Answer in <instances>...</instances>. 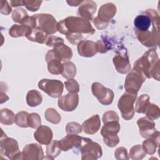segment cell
I'll list each match as a JSON object with an SVG mask.
<instances>
[{
  "label": "cell",
  "instance_id": "cell-1",
  "mask_svg": "<svg viewBox=\"0 0 160 160\" xmlns=\"http://www.w3.org/2000/svg\"><path fill=\"white\" fill-rule=\"evenodd\" d=\"M135 32L139 41L148 48L159 46L160 18L156 11L146 9L134 20Z\"/></svg>",
  "mask_w": 160,
  "mask_h": 160
},
{
  "label": "cell",
  "instance_id": "cell-2",
  "mask_svg": "<svg viewBox=\"0 0 160 160\" xmlns=\"http://www.w3.org/2000/svg\"><path fill=\"white\" fill-rule=\"evenodd\" d=\"M58 31L66 37L73 35H92L95 29L89 21L77 16H69L58 22Z\"/></svg>",
  "mask_w": 160,
  "mask_h": 160
},
{
  "label": "cell",
  "instance_id": "cell-3",
  "mask_svg": "<svg viewBox=\"0 0 160 160\" xmlns=\"http://www.w3.org/2000/svg\"><path fill=\"white\" fill-rule=\"evenodd\" d=\"M158 60L159 59L156 49H149L135 61L132 69L139 71L146 78L151 79L152 69Z\"/></svg>",
  "mask_w": 160,
  "mask_h": 160
},
{
  "label": "cell",
  "instance_id": "cell-4",
  "mask_svg": "<svg viewBox=\"0 0 160 160\" xmlns=\"http://www.w3.org/2000/svg\"><path fill=\"white\" fill-rule=\"evenodd\" d=\"M116 11V6L113 3L108 2L102 4L99 8L98 16L92 20L96 28L99 30L107 28Z\"/></svg>",
  "mask_w": 160,
  "mask_h": 160
},
{
  "label": "cell",
  "instance_id": "cell-5",
  "mask_svg": "<svg viewBox=\"0 0 160 160\" xmlns=\"http://www.w3.org/2000/svg\"><path fill=\"white\" fill-rule=\"evenodd\" d=\"M0 152L2 156H6L10 159H22V152L19 151L17 141L8 138L4 134L1 137Z\"/></svg>",
  "mask_w": 160,
  "mask_h": 160
},
{
  "label": "cell",
  "instance_id": "cell-6",
  "mask_svg": "<svg viewBox=\"0 0 160 160\" xmlns=\"http://www.w3.org/2000/svg\"><path fill=\"white\" fill-rule=\"evenodd\" d=\"M119 121H112L104 123L101 134L103 138V141L108 147L113 148L119 142L118 133L120 130Z\"/></svg>",
  "mask_w": 160,
  "mask_h": 160
},
{
  "label": "cell",
  "instance_id": "cell-7",
  "mask_svg": "<svg viewBox=\"0 0 160 160\" xmlns=\"http://www.w3.org/2000/svg\"><path fill=\"white\" fill-rule=\"evenodd\" d=\"M136 98L137 94L126 92L119 98L118 102V107L124 119L128 121L133 118L135 112L134 103Z\"/></svg>",
  "mask_w": 160,
  "mask_h": 160
},
{
  "label": "cell",
  "instance_id": "cell-8",
  "mask_svg": "<svg viewBox=\"0 0 160 160\" xmlns=\"http://www.w3.org/2000/svg\"><path fill=\"white\" fill-rule=\"evenodd\" d=\"M36 19V28L47 34H54L58 31V22L52 15L41 13L34 15Z\"/></svg>",
  "mask_w": 160,
  "mask_h": 160
},
{
  "label": "cell",
  "instance_id": "cell-9",
  "mask_svg": "<svg viewBox=\"0 0 160 160\" xmlns=\"http://www.w3.org/2000/svg\"><path fill=\"white\" fill-rule=\"evenodd\" d=\"M38 88L50 97L57 98L61 96L64 85L59 80L42 79L38 82Z\"/></svg>",
  "mask_w": 160,
  "mask_h": 160
},
{
  "label": "cell",
  "instance_id": "cell-10",
  "mask_svg": "<svg viewBox=\"0 0 160 160\" xmlns=\"http://www.w3.org/2000/svg\"><path fill=\"white\" fill-rule=\"evenodd\" d=\"M145 81L146 77L141 72L132 69L125 79L124 88L126 92L137 94Z\"/></svg>",
  "mask_w": 160,
  "mask_h": 160
},
{
  "label": "cell",
  "instance_id": "cell-11",
  "mask_svg": "<svg viewBox=\"0 0 160 160\" xmlns=\"http://www.w3.org/2000/svg\"><path fill=\"white\" fill-rule=\"evenodd\" d=\"M91 90L93 95L102 105L108 106L112 102L114 94L111 89L104 87L99 82H95L92 84Z\"/></svg>",
  "mask_w": 160,
  "mask_h": 160
},
{
  "label": "cell",
  "instance_id": "cell-12",
  "mask_svg": "<svg viewBox=\"0 0 160 160\" xmlns=\"http://www.w3.org/2000/svg\"><path fill=\"white\" fill-rule=\"evenodd\" d=\"M82 160H96L101 158L102 151L101 146L91 139L86 142L80 149Z\"/></svg>",
  "mask_w": 160,
  "mask_h": 160
},
{
  "label": "cell",
  "instance_id": "cell-13",
  "mask_svg": "<svg viewBox=\"0 0 160 160\" xmlns=\"http://www.w3.org/2000/svg\"><path fill=\"white\" fill-rule=\"evenodd\" d=\"M91 139L83 138L76 134H68L59 141V145L61 151H68L74 148L81 149L82 146Z\"/></svg>",
  "mask_w": 160,
  "mask_h": 160
},
{
  "label": "cell",
  "instance_id": "cell-14",
  "mask_svg": "<svg viewBox=\"0 0 160 160\" xmlns=\"http://www.w3.org/2000/svg\"><path fill=\"white\" fill-rule=\"evenodd\" d=\"M22 159L25 160H41L44 158V152L41 145L32 143L26 145L22 152Z\"/></svg>",
  "mask_w": 160,
  "mask_h": 160
},
{
  "label": "cell",
  "instance_id": "cell-15",
  "mask_svg": "<svg viewBox=\"0 0 160 160\" xmlns=\"http://www.w3.org/2000/svg\"><path fill=\"white\" fill-rule=\"evenodd\" d=\"M48 52L62 62L71 60L72 57V49L64 42H58L53 47L52 49L49 50Z\"/></svg>",
  "mask_w": 160,
  "mask_h": 160
},
{
  "label": "cell",
  "instance_id": "cell-16",
  "mask_svg": "<svg viewBox=\"0 0 160 160\" xmlns=\"http://www.w3.org/2000/svg\"><path fill=\"white\" fill-rule=\"evenodd\" d=\"M137 124L139 129V133L144 138H151L158 132L155 128L156 124L153 120L146 116L138 119Z\"/></svg>",
  "mask_w": 160,
  "mask_h": 160
},
{
  "label": "cell",
  "instance_id": "cell-17",
  "mask_svg": "<svg viewBox=\"0 0 160 160\" xmlns=\"http://www.w3.org/2000/svg\"><path fill=\"white\" fill-rule=\"evenodd\" d=\"M58 106L64 111H72L79 103V95L78 93H70L60 96L58 99Z\"/></svg>",
  "mask_w": 160,
  "mask_h": 160
},
{
  "label": "cell",
  "instance_id": "cell-18",
  "mask_svg": "<svg viewBox=\"0 0 160 160\" xmlns=\"http://www.w3.org/2000/svg\"><path fill=\"white\" fill-rule=\"evenodd\" d=\"M97 5L94 1L86 0L82 1L80 4L77 14L87 21L93 20V15L96 11Z\"/></svg>",
  "mask_w": 160,
  "mask_h": 160
},
{
  "label": "cell",
  "instance_id": "cell-19",
  "mask_svg": "<svg viewBox=\"0 0 160 160\" xmlns=\"http://www.w3.org/2000/svg\"><path fill=\"white\" fill-rule=\"evenodd\" d=\"M117 71L121 74H126L131 70L129 58L126 51L123 53L117 54L112 59Z\"/></svg>",
  "mask_w": 160,
  "mask_h": 160
},
{
  "label": "cell",
  "instance_id": "cell-20",
  "mask_svg": "<svg viewBox=\"0 0 160 160\" xmlns=\"http://www.w3.org/2000/svg\"><path fill=\"white\" fill-rule=\"evenodd\" d=\"M78 52L81 56L90 58L98 52L96 42L89 40H82L77 46Z\"/></svg>",
  "mask_w": 160,
  "mask_h": 160
},
{
  "label": "cell",
  "instance_id": "cell-21",
  "mask_svg": "<svg viewBox=\"0 0 160 160\" xmlns=\"http://www.w3.org/2000/svg\"><path fill=\"white\" fill-rule=\"evenodd\" d=\"M34 136L39 144L48 145L52 141L53 133L51 129L48 126L41 125L34 132Z\"/></svg>",
  "mask_w": 160,
  "mask_h": 160
},
{
  "label": "cell",
  "instance_id": "cell-22",
  "mask_svg": "<svg viewBox=\"0 0 160 160\" xmlns=\"http://www.w3.org/2000/svg\"><path fill=\"white\" fill-rule=\"evenodd\" d=\"M100 126V118L98 114H95L83 122L82 129L86 134H94L98 131Z\"/></svg>",
  "mask_w": 160,
  "mask_h": 160
},
{
  "label": "cell",
  "instance_id": "cell-23",
  "mask_svg": "<svg viewBox=\"0 0 160 160\" xmlns=\"http://www.w3.org/2000/svg\"><path fill=\"white\" fill-rule=\"evenodd\" d=\"M46 60L48 63V71L55 75L62 73L63 71V62L53 57L48 51L46 54Z\"/></svg>",
  "mask_w": 160,
  "mask_h": 160
},
{
  "label": "cell",
  "instance_id": "cell-24",
  "mask_svg": "<svg viewBox=\"0 0 160 160\" xmlns=\"http://www.w3.org/2000/svg\"><path fill=\"white\" fill-rule=\"evenodd\" d=\"M159 132L158 131L153 136L146 138L142 142V148L146 154L152 155L159 145Z\"/></svg>",
  "mask_w": 160,
  "mask_h": 160
},
{
  "label": "cell",
  "instance_id": "cell-25",
  "mask_svg": "<svg viewBox=\"0 0 160 160\" xmlns=\"http://www.w3.org/2000/svg\"><path fill=\"white\" fill-rule=\"evenodd\" d=\"M32 29L26 25L14 24L9 30V34L12 38L28 37L29 36Z\"/></svg>",
  "mask_w": 160,
  "mask_h": 160
},
{
  "label": "cell",
  "instance_id": "cell-26",
  "mask_svg": "<svg viewBox=\"0 0 160 160\" xmlns=\"http://www.w3.org/2000/svg\"><path fill=\"white\" fill-rule=\"evenodd\" d=\"M42 96L39 91L32 89L28 92L26 95V102L29 106L36 107L41 104Z\"/></svg>",
  "mask_w": 160,
  "mask_h": 160
},
{
  "label": "cell",
  "instance_id": "cell-27",
  "mask_svg": "<svg viewBox=\"0 0 160 160\" xmlns=\"http://www.w3.org/2000/svg\"><path fill=\"white\" fill-rule=\"evenodd\" d=\"M48 37V34L45 33L44 31L35 28L32 29L31 34L28 36L27 38L32 42H36L39 44H44L46 43Z\"/></svg>",
  "mask_w": 160,
  "mask_h": 160
},
{
  "label": "cell",
  "instance_id": "cell-28",
  "mask_svg": "<svg viewBox=\"0 0 160 160\" xmlns=\"http://www.w3.org/2000/svg\"><path fill=\"white\" fill-rule=\"evenodd\" d=\"M46 155L48 159H54L59 156L61 149L59 145V141L53 140L46 147Z\"/></svg>",
  "mask_w": 160,
  "mask_h": 160
},
{
  "label": "cell",
  "instance_id": "cell-29",
  "mask_svg": "<svg viewBox=\"0 0 160 160\" xmlns=\"http://www.w3.org/2000/svg\"><path fill=\"white\" fill-rule=\"evenodd\" d=\"M16 115L10 109L4 108L1 110L0 122L4 125H12L15 121Z\"/></svg>",
  "mask_w": 160,
  "mask_h": 160
},
{
  "label": "cell",
  "instance_id": "cell-30",
  "mask_svg": "<svg viewBox=\"0 0 160 160\" xmlns=\"http://www.w3.org/2000/svg\"><path fill=\"white\" fill-rule=\"evenodd\" d=\"M76 74V67L75 64L71 61L63 62V71L61 75L66 79H73Z\"/></svg>",
  "mask_w": 160,
  "mask_h": 160
},
{
  "label": "cell",
  "instance_id": "cell-31",
  "mask_svg": "<svg viewBox=\"0 0 160 160\" xmlns=\"http://www.w3.org/2000/svg\"><path fill=\"white\" fill-rule=\"evenodd\" d=\"M150 98L148 94H141L137 99L134 111L138 113H144L149 103Z\"/></svg>",
  "mask_w": 160,
  "mask_h": 160
},
{
  "label": "cell",
  "instance_id": "cell-32",
  "mask_svg": "<svg viewBox=\"0 0 160 160\" xmlns=\"http://www.w3.org/2000/svg\"><path fill=\"white\" fill-rule=\"evenodd\" d=\"M28 17L29 16L27 11L22 8L15 9L12 12V19L13 21L19 23L20 24H23Z\"/></svg>",
  "mask_w": 160,
  "mask_h": 160
},
{
  "label": "cell",
  "instance_id": "cell-33",
  "mask_svg": "<svg viewBox=\"0 0 160 160\" xmlns=\"http://www.w3.org/2000/svg\"><path fill=\"white\" fill-rule=\"evenodd\" d=\"M146 155L142 145L137 144L133 146L129 151V158L133 160H141L143 159Z\"/></svg>",
  "mask_w": 160,
  "mask_h": 160
},
{
  "label": "cell",
  "instance_id": "cell-34",
  "mask_svg": "<svg viewBox=\"0 0 160 160\" xmlns=\"http://www.w3.org/2000/svg\"><path fill=\"white\" fill-rule=\"evenodd\" d=\"M44 117L48 122L54 124L59 123L61 119V115L55 109L52 108H48L44 112Z\"/></svg>",
  "mask_w": 160,
  "mask_h": 160
},
{
  "label": "cell",
  "instance_id": "cell-35",
  "mask_svg": "<svg viewBox=\"0 0 160 160\" xmlns=\"http://www.w3.org/2000/svg\"><path fill=\"white\" fill-rule=\"evenodd\" d=\"M144 114L146 115V117L152 120L157 119L160 116L159 108L156 104L149 102L146 109Z\"/></svg>",
  "mask_w": 160,
  "mask_h": 160
},
{
  "label": "cell",
  "instance_id": "cell-36",
  "mask_svg": "<svg viewBox=\"0 0 160 160\" xmlns=\"http://www.w3.org/2000/svg\"><path fill=\"white\" fill-rule=\"evenodd\" d=\"M29 113L26 111H20L16 114L15 116V123L16 124L21 128H28V119Z\"/></svg>",
  "mask_w": 160,
  "mask_h": 160
},
{
  "label": "cell",
  "instance_id": "cell-37",
  "mask_svg": "<svg viewBox=\"0 0 160 160\" xmlns=\"http://www.w3.org/2000/svg\"><path fill=\"white\" fill-rule=\"evenodd\" d=\"M28 123L29 127L33 129H37L41 124L40 116L36 112H32L31 114H29Z\"/></svg>",
  "mask_w": 160,
  "mask_h": 160
},
{
  "label": "cell",
  "instance_id": "cell-38",
  "mask_svg": "<svg viewBox=\"0 0 160 160\" xmlns=\"http://www.w3.org/2000/svg\"><path fill=\"white\" fill-rule=\"evenodd\" d=\"M82 126L76 122H69L66 124V132L68 134H77L82 132Z\"/></svg>",
  "mask_w": 160,
  "mask_h": 160
},
{
  "label": "cell",
  "instance_id": "cell-39",
  "mask_svg": "<svg viewBox=\"0 0 160 160\" xmlns=\"http://www.w3.org/2000/svg\"><path fill=\"white\" fill-rule=\"evenodd\" d=\"M65 87L70 93H78L79 91V83L74 79H68L64 82Z\"/></svg>",
  "mask_w": 160,
  "mask_h": 160
},
{
  "label": "cell",
  "instance_id": "cell-40",
  "mask_svg": "<svg viewBox=\"0 0 160 160\" xmlns=\"http://www.w3.org/2000/svg\"><path fill=\"white\" fill-rule=\"evenodd\" d=\"M42 1H22L23 6H26V8L30 11L35 12L39 9L41 6Z\"/></svg>",
  "mask_w": 160,
  "mask_h": 160
},
{
  "label": "cell",
  "instance_id": "cell-41",
  "mask_svg": "<svg viewBox=\"0 0 160 160\" xmlns=\"http://www.w3.org/2000/svg\"><path fill=\"white\" fill-rule=\"evenodd\" d=\"M119 118L118 113L114 111H108L105 112L102 116V122L103 123L112 121H119Z\"/></svg>",
  "mask_w": 160,
  "mask_h": 160
},
{
  "label": "cell",
  "instance_id": "cell-42",
  "mask_svg": "<svg viewBox=\"0 0 160 160\" xmlns=\"http://www.w3.org/2000/svg\"><path fill=\"white\" fill-rule=\"evenodd\" d=\"M114 157L118 160L129 159L128 151L124 147H119L114 151Z\"/></svg>",
  "mask_w": 160,
  "mask_h": 160
},
{
  "label": "cell",
  "instance_id": "cell-43",
  "mask_svg": "<svg viewBox=\"0 0 160 160\" xmlns=\"http://www.w3.org/2000/svg\"><path fill=\"white\" fill-rule=\"evenodd\" d=\"M96 45L98 52L100 53L106 52L109 49V44L107 41L105 42V40H98L96 42Z\"/></svg>",
  "mask_w": 160,
  "mask_h": 160
},
{
  "label": "cell",
  "instance_id": "cell-44",
  "mask_svg": "<svg viewBox=\"0 0 160 160\" xmlns=\"http://www.w3.org/2000/svg\"><path fill=\"white\" fill-rule=\"evenodd\" d=\"M58 42H64V39L62 38L58 37V36H50L48 37L45 44L48 46L54 47Z\"/></svg>",
  "mask_w": 160,
  "mask_h": 160
},
{
  "label": "cell",
  "instance_id": "cell-45",
  "mask_svg": "<svg viewBox=\"0 0 160 160\" xmlns=\"http://www.w3.org/2000/svg\"><path fill=\"white\" fill-rule=\"evenodd\" d=\"M12 11V9L10 5L8 4V1L2 0L1 1V8L0 11L1 13L4 15H9Z\"/></svg>",
  "mask_w": 160,
  "mask_h": 160
},
{
  "label": "cell",
  "instance_id": "cell-46",
  "mask_svg": "<svg viewBox=\"0 0 160 160\" xmlns=\"http://www.w3.org/2000/svg\"><path fill=\"white\" fill-rule=\"evenodd\" d=\"M151 77L157 81H159V60H158L151 71Z\"/></svg>",
  "mask_w": 160,
  "mask_h": 160
},
{
  "label": "cell",
  "instance_id": "cell-47",
  "mask_svg": "<svg viewBox=\"0 0 160 160\" xmlns=\"http://www.w3.org/2000/svg\"><path fill=\"white\" fill-rule=\"evenodd\" d=\"M10 4L12 7H18L20 6H23L22 0H12L10 1Z\"/></svg>",
  "mask_w": 160,
  "mask_h": 160
},
{
  "label": "cell",
  "instance_id": "cell-48",
  "mask_svg": "<svg viewBox=\"0 0 160 160\" xmlns=\"http://www.w3.org/2000/svg\"><path fill=\"white\" fill-rule=\"evenodd\" d=\"M67 3L71 6H77L79 4H81L82 1H78V0H70V1H67Z\"/></svg>",
  "mask_w": 160,
  "mask_h": 160
}]
</instances>
